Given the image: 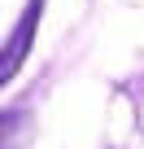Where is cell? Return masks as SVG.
Here are the masks:
<instances>
[{"label":"cell","instance_id":"2","mask_svg":"<svg viewBox=\"0 0 144 149\" xmlns=\"http://www.w3.org/2000/svg\"><path fill=\"white\" fill-rule=\"evenodd\" d=\"M26 140H31V118L22 110L0 114V149H26Z\"/></svg>","mask_w":144,"mask_h":149},{"label":"cell","instance_id":"1","mask_svg":"<svg viewBox=\"0 0 144 149\" xmlns=\"http://www.w3.org/2000/svg\"><path fill=\"white\" fill-rule=\"evenodd\" d=\"M39 9H44V0H31V5H26V13H22V18H18V26H13V35H9V44L0 48V88H5L13 74L22 70V61H26V53H31V44H35Z\"/></svg>","mask_w":144,"mask_h":149}]
</instances>
